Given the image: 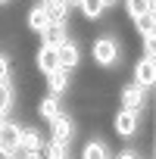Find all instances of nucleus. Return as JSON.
Segmentation results:
<instances>
[{"mask_svg":"<svg viewBox=\"0 0 156 159\" xmlns=\"http://www.w3.org/2000/svg\"><path fill=\"white\" fill-rule=\"evenodd\" d=\"M91 59L100 66V69H112L116 62H122V44L112 38V34H103L91 44Z\"/></svg>","mask_w":156,"mask_h":159,"instance_id":"1","label":"nucleus"},{"mask_svg":"<svg viewBox=\"0 0 156 159\" xmlns=\"http://www.w3.org/2000/svg\"><path fill=\"white\" fill-rule=\"evenodd\" d=\"M75 119L72 116H66V112H59L56 119H50V140H56V143H72V137H75Z\"/></svg>","mask_w":156,"mask_h":159,"instance_id":"2","label":"nucleus"},{"mask_svg":"<svg viewBox=\"0 0 156 159\" xmlns=\"http://www.w3.org/2000/svg\"><path fill=\"white\" fill-rule=\"evenodd\" d=\"M119 100H122V109H134V112H140L144 109V103H147V88H140V84H125L122 91H119Z\"/></svg>","mask_w":156,"mask_h":159,"instance_id":"3","label":"nucleus"},{"mask_svg":"<svg viewBox=\"0 0 156 159\" xmlns=\"http://www.w3.org/2000/svg\"><path fill=\"white\" fill-rule=\"evenodd\" d=\"M112 131L119 137H134L137 134V112L134 109H119L112 116Z\"/></svg>","mask_w":156,"mask_h":159,"instance_id":"4","label":"nucleus"},{"mask_svg":"<svg viewBox=\"0 0 156 159\" xmlns=\"http://www.w3.org/2000/svg\"><path fill=\"white\" fill-rule=\"evenodd\" d=\"M153 81H156V59H153V53H144V59H137V66H134V84L153 88Z\"/></svg>","mask_w":156,"mask_h":159,"instance_id":"5","label":"nucleus"},{"mask_svg":"<svg viewBox=\"0 0 156 159\" xmlns=\"http://www.w3.org/2000/svg\"><path fill=\"white\" fill-rule=\"evenodd\" d=\"M56 59H59V69H75L78 62H81V50H78V44L69 38V41H62L59 47H56Z\"/></svg>","mask_w":156,"mask_h":159,"instance_id":"6","label":"nucleus"},{"mask_svg":"<svg viewBox=\"0 0 156 159\" xmlns=\"http://www.w3.org/2000/svg\"><path fill=\"white\" fill-rule=\"evenodd\" d=\"M62 41H69V22H47V28L41 31V44L44 47H59Z\"/></svg>","mask_w":156,"mask_h":159,"instance_id":"7","label":"nucleus"},{"mask_svg":"<svg viewBox=\"0 0 156 159\" xmlns=\"http://www.w3.org/2000/svg\"><path fill=\"white\" fill-rule=\"evenodd\" d=\"M41 7H44V13H47L50 22H69V16L75 10L69 0H41Z\"/></svg>","mask_w":156,"mask_h":159,"instance_id":"8","label":"nucleus"},{"mask_svg":"<svg viewBox=\"0 0 156 159\" xmlns=\"http://www.w3.org/2000/svg\"><path fill=\"white\" fill-rule=\"evenodd\" d=\"M19 134H22V125L19 122H3L0 125V150H16L19 147Z\"/></svg>","mask_w":156,"mask_h":159,"instance_id":"9","label":"nucleus"},{"mask_svg":"<svg viewBox=\"0 0 156 159\" xmlns=\"http://www.w3.org/2000/svg\"><path fill=\"white\" fill-rule=\"evenodd\" d=\"M34 66H38V72H41V75H47V72L59 69L56 47H44V44H41V50H38V56H34Z\"/></svg>","mask_w":156,"mask_h":159,"instance_id":"10","label":"nucleus"},{"mask_svg":"<svg viewBox=\"0 0 156 159\" xmlns=\"http://www.w3.org/2000/svg\"><path fill=\"white\" fill-rule=\"evenodd\" d=\"M44 81H47V88H50L53 97L62 94V91L69 88V69H53V72H47V75H44Z\"/></svg>","mask_w":156,"mask_h":159,"instance_id":"11","label":"nucleus"},{"mask_svg":"<svg viewBox=\"0 0 156 159\" xmlns=\"http://www.w3.org/2000/svg\"><path fill=\"white\" fill-rule=\"evenodd\" d=\"M75 10H81V16H85L88 22H97V19L106 13V3H103V0H78Z\"/></svg>","mask_w":156,"mask_h":159,"instance_id":"12","label":"nucleus"},{"mask_svg":"<svg viewBox=\"0 0 156 159\" xmlns=\"http://www.w3.org/2000/svg\"><path fill=\"white\" fill-rule=\"evenodd\" d=\"M47 13H44V7L38 3V7H31L28 10V16H25V25H28V31H34V34H41L44 28H47Z\"/></svg>","mask_w":156,"mask_h":159,"instance_id":"13","label":"nucleus"},{"mask_svg":"<svg viewBox=\"0 0 156 159\" xmlns=\"http://www.w3.org/2000/svg\"><path fill=\"white\" fill-rule=\"evenodd\" d=\"M59 112H62V109H59V100H56L53 94H50V97H41V100H38V116H41L44 122L56 119Z\"/></svg>","mask_w":156,"mask_h":159,"instance_id":"14","label":"nucleus"},{"mask_svg":"<svg viewBox=\"0 0 156 159\" xmlns=\"http://www.w3.org/2000/svg\"><path fill=\"white\" fill-rule=\"evenodd\" d=\"M81 159H109V150L103 140H88L81 147Z\"/></svg>","mask_w":156,"mask_h":159,"instance_id":"15","label":"nucleus"},{"mask_svg":"<svg viewBox=\"0 0 156 159\" xmlns=\"http://www.w3.org/2000/svg\"><path fill=\"white\" fill-rule=\"evenodd\" d=\"M134 28H137V34H140V38H144V34H156V10H150V13L137 16V19H134Z\"/></svg>","mask_w":156,"mask_h":159,"instance_id":"16","label":"nucleus"},{"mask_svg":"<svg viewBox=\"0 0 156 159\" xmlns=\"http://www.w3.org/2000/svg\"><path fill=\"white\" fill-rule=\"evenodd\" d=\"M41 159H69V147H66V143H56V140H50V143H44V150H41Z\"/></svg>","mask_w":156,"mask_h":159,"instance_id":"17","label":"nucleus"},{"mask_svg":"<svg viewBox=\"0 0 156 159\" xmlns=\"http://www.w3.org/2000/svg\"><path fill=\"white\" fill-rule=\"evenodd\" d=\"M16 94H13V88H10V81H0V112H10L16 103Z\"/></svg>","mask_w":156,"mask_h":159,"instance_id":"18","label":"nucleus"},{"mask_svg":"<svg viewBox=\"0 0 156 159\" xmlns=\"http://www.w3.org/2000/svg\"><path fill=\"white\" fill-rule=\"evenodd\" d=\"M10 78H13V62L7 53H0V81H10Z\"/></svg>","mask_w":156,"mask_h":159,"instance_id":"19","label":"nucleus"},{"mask_svg":"<svg viewBox=\"0 0 156 159\" xmlns=\"http://www.w3.org/2000/svg\"><path fill=\"white\" fill-rule=\"evenodd\" d=\"M144 50H147V53L156 50V34H144Z\"/></svg>","mask_w":156,"mask_h":159,"instance_id":"20","label":"nucleus"},{"mask_svg":"<svg viewBox=\"0 0 156 159\" xmlns=\"http://www.w3.org/2000/svg\"><path fill=\"white\" fill-rule=\"evenodd\" d=\"M116 159H140V156H137V153H134V150H122V153H119V156H116Z\"/></svg>","mask_w":156,"mask_h":159,"instance_id":"21","label":"nucleus"},{"mask_svg":"<svg viewBox=\"0 0 156 159\" xmlns=\"http://www.w3.org/2000/svg\"><path fill=\"white\" fill-rule=\"evenodd\" d=\"M0 159H13V153L10 150H0Z\"/></svg>","mask_w":156,"mask_h":159,"instance_id":"22","label":"nucleus"},{"mask_svg":"<svg viewBox=\"0 0 156 159\" xmlns=\"http://www.w3.org/2000/svg\"><path fill=\"white\" fill-rule=\"evenodd\" d=\"M3 122H7V112H0V125H3Z\"/></svg>","mask_w":156,"mask_h":159,"instance_id":"23","label":"nucleus"},{"mask_svg":"<svg viewBox=\"0 0 156 159\" xmlns=\"http://www.w3.org/2000/svg\"><path fill=\"white\" fill-rule=\"evenodd\" d=\"M103 3H106V7H112V3H116V0H103Z\"/></svg>","mask_w":156,"mask_h":159,"instance_id":"24","label":"nucleus"},{"mask_svg":"<svg viewBox=\"0 0 156 159\" xmlns=\"http://www.w3.org/2000/svg\"><path fill=\"white\" fill-rule=\"evenodd\" d=\"M69 3H72V7H78V0H69Z\"/></svg>","mask_w":156,"mask_h":159,"instance_id":"25","label":"nucleus"},{"mask_svg":"<svg viewBox=\"0 0 156 159\" xmlns=\"http://www.w3.org/2000/svg\"><path fill=\"white\" fill-rule=\"evenodd\" d=\"M28 159H41V156H28Z\"/></svg>","mask_w":156,"mask_h":159,"instance_id":"26","label":"nucleus"},{"mask_svg":"<svg viewBox=\"0 0 156 159\" xmlns=\"http://www.w3.org/2000/svg\"><path fill=\"white\" fill-rule=\"evenodd\" d=\"M0 3H10V0H0Z\"/></svg>","mask_w":156,"mask_h":159,"instance_id":"27","label":"nucleus"}]
</instances>
